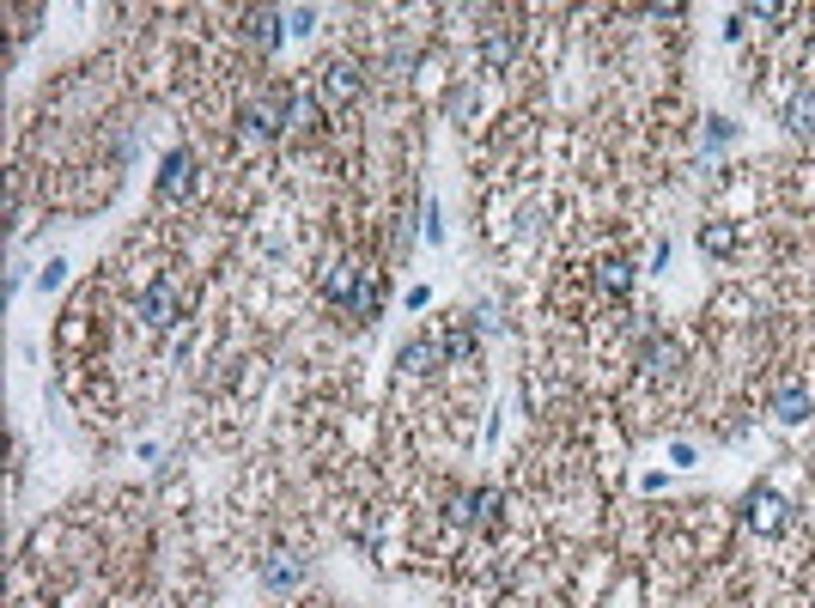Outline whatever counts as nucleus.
<instances>
[{"mask_svg": "<svg viewBox=\"0 0 815 608\" xmlns=\"http://www.w3.org/2000/svg\"><path fill=\"white\" fill-rule=\"evenodd\" d=\"M335 304H347V311L353 317H372L378 311V280L372 274H365V268H353V262H341L335 274H329V286H323Z\"/></svg>", "mask_w": 815, "mask_h": 608, "instance_id": "nucleus-1", "label": "nucleus"}, {"mask_svg": "<svg viewBox=\"0 0 815 608\" xmlns=\"http://www.w3.org/2000/svg\"><path fill=\"white\" fill-rule=\"evenodd\" d=\"M140 317H146V329H171L177 317H183V292H177V280H153L140 292Z\"/></svg>", "mask_w": 815, "mask_h": 608, "instance_id": "nucleus-2", "label": "nucleus"}, {"mask_svg": "<svg viewBox=\"0 0 815 608\" xmlns=\"http://www.w3.org/2000/svg\"><path fill=\"white\" fill-rule=\"evenodd\" d=\"M353 98H359V73L347 61L317 67V110H335V104H353Z\"/></svg>", "mask_w": 815, "mask_h": 608, "instance_id": "nucleus-3", "label": "nucleus"}, {"mask_svg": "<svg viewBox=\"0 0 815 608\" xmlns=\"http://www.w3.org/2000/svg\"><path fill=\"white\" fill-rule=\"evenodd\" d=\"M159 195H165V201L195 195V159H189V152H171V159H165V171H159Z\"/></svg>", "mask_w": 815, "mask_h": 608, "instance_id": "nucleus-4", "label": "nucleus"}, {"mask_svg": "<svg viewBox=\"0 0 815 608\" xmlns=\"http://www.w3.org/2000/svg\"><path fill=\"white\" fill-rule=\"evenodd\" d=\"M749 523L767 529V536H773V529H785V499H779V493H749Z\"/></svg>", "mask_w": 815, "mask_h": 608, "instance_id": "nucleus-5", "label": "nucleus"}, {"mask_svg": "<svg viewBox=\"0 0 815 608\" xmlns=\"http://www.w3.org/2000/svg\"><path fill=\"white\" fill-rule=\"evenodd\" d=\"M785 122H791V134H815V86H797V92H791Z\"/></svg>", "mask_w": 815, "mask_h": 608, "instance_id": "nucleus-6", "label": "nucleus"}, {"mask_svg": "<svg viewBox=\"0 0 815 608\" xmlns=\"http://www.w3.org/2000/svg\"><path fill=\"white\" fill-rule=\"evenodd\" d=\"M438 359H444V341H432V335H426V341H408V347H402V365H408V371H432Z\"/></svg>", "mask_w": 815, "mask_h": 608, "instance_id": "nucleus-7", "label": "nucleus"}, {"mask_svg": "<svg viewBox=\"0 0 815 608\" xmlns=\"http://www.w3.org/2000/svg\"><path fill=\"white\" fill-rule=\"evenodd\" d=\"M773 402H779V420H791V426H797V420H809V390H803V384H779V396H773Z\"/></svg>", "mask_w": 815, "mask_h": 608, "instance_id": "nucleus-8", "label": "nucleus"}, {"mask_svg": "<svg viewBox=\"0 0 815 608\" xmlns=\"http://www.w3.org/2000/svg\"><path fill=\"white\" fill-rule=\"evenodd\" d=\"M262 578H268V590H292V584L305 578V566L292 560V554H280V560H268V572H262Z\"/></svg>", "mask_w": 815, "mask_h": 608, "instance_id": "nucleus-9", "label": "nucleus"}, {"mask_svg": "<svg viewBox=\"0 0 815 608\" xmlns=\"http://www.w3.org/2000/svg\"><path fill=\"white\" fill-rule=\"evenodd\" d=\"M475 353V329L469 323H457L451 335H444V359H469Z\"/></svg>", "mask_w": 815, "mask_h": 608, "instance_id": "nucleus-10", "label": "nucleus"}, {"mask_svg": "<svg viewBox=\"0 0 815 608\" xmlns=\"http://www.w3.org/2000/svg\"><path fill=\"white\" fill-rule=\"evenodd\" d=\"M597 280H603V292H627V286H633V268H627V262H615V256H609V262H603V274H597Z\"/></svg>", "mask_w": 815, "mask_h": 608, "instance_id": "nucleus-11", "label": "nucleus"}, {"mask_svg": "<svg viewBox=\"0 0 815 608\" xmlns=\"http://www.w3.org/2000/svg\"><path fill=\"white\" fill-rule=\"evenodd\" d=\"M487 61H493V67L511 61V37H505V31H487Z\"/></svg>", "mask_w": 815, "mask_h": 608, "instance_id": "nucleus-12", "label": "nucleus"}]
</instances>
